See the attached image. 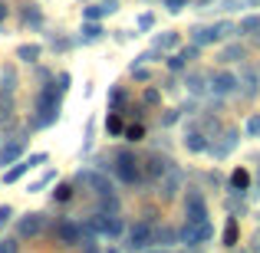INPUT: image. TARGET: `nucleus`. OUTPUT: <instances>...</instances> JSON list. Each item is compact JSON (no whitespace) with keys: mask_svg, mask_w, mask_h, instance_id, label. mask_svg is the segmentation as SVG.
Returning <instances> with one entry per match:
<instances>
[{"mask_svg":"<svg viewBox=\"0 0 260 253\" xmlns=\"http://www.w3.org/2000/svg\"><path fill=\"white\" fill-rule=\"evenodd\" d=\"M115 177H119L122 184H142V171H139V158H135L132 152H119L115 155Z\"/></svg>","mask_w":260,"mask_h":253,"instance_id":"obj_1","label":"nucleus"},{"mask_svg":"<svg viewBox=\"0 0 260 253\" xmlns=\"http://www.w3.org/2000/svg\"><path fill=\"white\" fill-rule=\"evenodd\" d=\"M228 33H237V26L234 23H214V26H198L194 33H191V43H198V46H211V43H217V40H224Z\"/></svg>","mask_w":260,"mask_h":253,"instance_id":"obj_2","label":"nucleus"},{"mask_svg":"<svg viewBox=\"0 0 260 253\" xmlns=\"http://www.w3.org/2000/svg\"><path fill=\"white\" fill-rule=\"evenodd\" d=\"M152 243H155V227L148 221H139L128 230V247L132 250H145V247H152Z\"/></svg>","mask_w":260,"mask_h":253,"instance_id":"obj_3","label":"nucleus"},{"mask_svg":"<svg viewBox=\"0 0 260 253\" xmlns=\"http://www.w3.org/2000/svg\"><path fill=\"white\" fill-rule=\"evenodd\" d=\"M214 234V227H211L208 221H201V224H184V230H181V240L188 243V247H198V243H204L208 240V237Z\"/></svg>","mask_w":260,"mask_h":253,"instance_id":"obj_4","label":"nucleus"},{"mask_svg":"<svg viewBox=\"0 0 260 253\" xmlns=\"http://www.w3.org/2000/svg\"><path fill=\"white\" fill-rule=\"evenodd\" d=\"M237 86H241V79L234 76V73H214L211 76V89H214L217 95H231V92H237Z\"/></svg>","mask_w":260,"mask_h":253,"instance_id":"obj_5","label":"nucleus"},{"mask_svg":"<svg viewBox=\"0 0 260 253\" xmlns=\"http://www.w3.org/2000/svg\"><path fill=\"white\" fill-rule=\"evenodd\" d=\"M56 237L70 247V243H79L83 240V224H73V221H59L56 224Z\"/></svg>","mask_w":260,"mask_h":253,"instance_id":"obj_6","label":"nucleus"},{"mask_svg":"<svg viewBox=\"0 0 260 253\" xmlns=\"http://www.w3.org/2000/svg\"><path fill=\"white\" fill-rule=\"evenodd\" d=\"M188 221L191 224L208 221V204H204V197L198 194V191H191V194H188Z\"/></svg>","mask_w":260,"mask_h":253,"instance_id":"obj_7","label":"nucleus"},{"mask_svg":"<svg viewBox=\"0 0 260 253\" xmlns=\"http://www.w3.org/2000/svg\"><path fill=\"white\" fill-rule=\"evenodd\" d=\"M43 224H46L43 214H26L20 221V237H40L43 234Z\"/></svg>","mask_w":260,"mask_h":253,"instance_id":"obj_8","label":"nucleus"},{"mask_svg":"<svg viewBox=\"0 0 260 253\" xmlns=\"http://www.w3.org/2000/svg\"><path fill=\"white\" fill-rule=\"evenodd\" d=\"M20 152H23V138H10L4 148H0V168L10 165V161H17V158H20Z\"/></svg>","mask_w":260,"mask_h":253,"instance_id":"obj_9","label":"nucleus"},{"mask_svg":"<svg viewBox=\"0 0 260 253\" xmlns=\"http://www.w3.org/2000/svg\"><path fill=\"white\" fill-rule=\"evenodd\" d=\"M165 171H168V161L161 158V155H152V158L145 161V174H148V177H161Z\"/></svg>","mask_w":260,"mask_h":253,"instance_id":"obj_10","label":"nucleus"},{"mask_svg":"<svg viewBox=\"0 0 260 253\" xmlns=\"http://www.w3.org/2000/svg\"><path fill=\"white\" fill-rule=\"evenodd\" d=\"M231 188H234V194H244V191L250 188V174L244 168H237L234 174H231Z\"/></svg>","mask_w":260,"mask_h":253,"instance_id":"obj_11","label":"nucleus"},{"mask_svg":"<svg viewBox=\"0 0 260 253\" xmlns=\"http://www.w3.org/2000/svg\"><path fill=\"white\" fill-rule=\"evenodd\" d=\"M26 171H33L30 158H23V161H20V165H13V168H10V171H7V174H4V181H7V184H13V181H20V177H23Z\"/></svg>","mask_w":260,"mask_h":253,"instance_id":"obj_12","label":"nucleus"},{"mask_svg":"<svg viewBox=\"0 0 260 253\" xmlns=\"http://www.w3.org/2000/svg\"><path fill=\"white\" fill-rule=\"evenodd\" d=\"M184 145H188V152H208V138H204L201 132H188V138H184Z\"/></svg>","mask_w":260,"mask_h":253,"instance_id":"obj_13","label":"nucleus"},{"mask_svg":"<svg viewBox=\"0 0 260 253\" xmlns=\"http://www.w3.org/2000/svg\"><path fill=\"white\" fill-rule=\"evenodd\" d=\"M112 10H115V4L109 0V4H95V7H86V10H83V17H86V20H99V17H106V13H112Z\"/></svg>","mask_w":260,"mask_h":253,"instance_id":"obj_14","label":"nucleus"},{"mask_svg":"<svg viewBox=\"0 0 260 253\" xmlns=\"http://www.w3.org/2000/svg\"><path fill=\"white\" fill-rule=\"evenodd\" d=\"M237 33H260V13L257 17H244L237 23Z\"/></svg>","mask_w":260,"mask_h":253,"instance_id":"obj_15","label":"nucleus"},{"mask_svg":"<svg viewBox=\"0 0 260 253\" xmlns=\"http://www.w3.org/2000/svg\"><path fill=\"white\" fill-rule=\"evenodd\" d=\"M0 83H4L7 92H13V89H17V69H13V66H4V76H0Z\"/></svg>","mask_w":260,"mask_h":253,"instance_id":"obj_16","label":"nucleus"},{"mask_svg":"<svg viewBox=\"0 0 260 253\" xmlns=\"http://www.w3.org/2000/svg\"><path fill=\"white\" fill-rule=\"evenodd\" d=\"M23 63H37L40 59V46H20V53H17Z\"/></svg>","mask_w":260,"mask_h":253,"instance_id":"obj_17","label":"nucleus"},{"mask_svg":"<svg viewBox=\"0 0 260 253\" xmlns=\"http://www.w3.org/2000/svg\"><path fill=\"white\" fill-rule=\"evenodd\" d=\"M244 56H247V50H244V46H228L221 59H228V63H237V59H244Z\"/></svg>","mask_w":260,"mask_h":253,"instance_id":"obj_18","label":"nucleus"},{"mask_svg":"<svg viewBox=\"0 0 260 253\" xmlns=\"http://www.w3.org/2000/svg\"><path fill=\"white\" fill-rule=\"evenodd\" d=\"M172 46H178V33H165L155 40V50H172Z\"/></svg>","mask_w":260,"mask_h":253,"instance_id":"obj_19","label":"nucleus"},{"mask_svg":"<svg viewBox=\"0 0 260 253\" xmlns=\"http://www.w3.org/2000/svg\"><path fill=\"white\" fill-rule=\"evenodd\" d=\"M224 243H228V247H234V243H237V221H234V217H231L228 227H224Z\"/></svg>","mask_w":260,"mask_h":253,"instance_id":"obj_20","label":"nucleus"},{"mask_svg":"<svg viewBox=\"0 0 260 253\" xmlns=\"http://www.w3.org/2000/svg\"><path fill=\"white\" fill-rule=\"evenodd\" d=\"M172 240H178V234H175V230H155V243H172Z\"/></svg>","mask_w":260,"mask_h":253,"instance_id":"obj_21","label":"nucleus"},{"mask_svg":"<svg viewBox=\"0 0 260 253\" xmlns=\"http://www.w3.org/2000/svg\"><path fill=\"white\" fill-rule=\"evenodd\" d=\"M188 89H191L194 95H201L208 86H204V79H201V76H188Z\"/></svg>","mask_w":260,"mask_h":253,"instance_id":"obj_22","label":"nucleus"},{"mask_svg":"<svg viewBox=\"0 0 260 253\" xmlns=\"http://www.w3.org/2000/svg\"><path fill=\"white\" fill-rule=\"evenodd\" d=\"M53 177H56V171H46V174H43V177H40V181H37V184H30V191H43V188H46V184H50V181H53Z\"/></svg>","mask_w":260,"mask_h":253,"instance_id":"obj_23","label":"nucleus"},{"mask_svg":"<svg viewBox=\"0 0 260 253\" xmlns=\"http://www.w3.org/2000/svg\"><path fill=\"white\" fill-rule=\"evenodd\" d=\"M106 128H109L112 135H119V132H122V119H119V115H109V119H106Z\"/></svg>","mask_w":260,"mask_h":253,"instance_id":"obj_24","label":"nucleus"},{"mask_svg":"<svg viewBox=\"0 0 260 253\" xmlns=\"http://www.w3.org/2000/svg\"><path fill=\"white\" fill-rule=\"evenodd\" d=\"M184 63H188V59H184L181 53H178V56L168 59V69H172V73H181V69H184Z\"/></svg>","mask_w":260,"mask_h":253,"instance_id":"obj_25","label":"nucleus"},{"mask_svg":"<svg viewBox=\"0 0 260 253\" xmlns=\"http://www.w3.org/2000/svg\"><path fill=\"white\" fill-rule=\"evenodd\" d=\"M247 135H254V138L260 135V115H250L247 119Z\"/></svg>","mask_w":260,"mask_h":253,"instance_id":"obj_26","label":"nucleus"},{"mask_svg":"<svg viewBox=\"0 0 260 253\" xmlns=\"http://www.w3.org/2000/svg\"><path fill=\"white\" fill-rule=\"evenodd\" d=\"M142 135H145V128H142V125H132V128H125V138H128V141H139Z\"/></svg>","mask_w":260,"mask_h":253,"instance_id":"obj_27","label":"nucleus"},{"mask_svg":"<svg viewBox=\"0 0 260 253\" xmlns=\"http://www.w3.org/2000/svg\"><path fill=\"white\" fill-rule=\"evenodd\" d=\"M83 33H86V40H99V37H102V26H99V23H89Z\"/></svg>","mask_w":260,"mask_h":253,"instance_id":"obj_28","label":"nucleus"},{"mask_svg":"<svg viewBox=\"0 0 260 253\" xmlns=\"http://www.w3.org/2000/svg\"><path fill=\"white\" fill-rule=\"evenodd\" d=\"M26 23H33V26H40L43 23V13L37 10V7H33V10H26Z\"/></svg>","mask_w":260,"mask_h":253,"instance_id":"obj_29","label":"nucleus"},{"mask_svg":"<svg viewBox=\"0 0 260 253\" xmlns=\"http://www.w3.org/2000/svg\"><path fill=\"white\" fill-rule=\"evenodd\" d=\"M112 109H119V105H125V92H122V89H112Z\"/></svg>","mask_w":260,"mask_h":253,"instance_id":"obj_30","label":"nucleus"},{"mask_svg":"<svg viewBox=\"0 0 260 253\" xmlns=\"http://www.w3.org/2000/svg\"><path fill=\"white\" fill-rule=\"evenodd\" d=\"M184 4H188V0H165V10L168 13H178V10H184Z\"/></svg>","mask_w":260,"mask_h":253,"instance_id":"obj_31","label":"nucleus"},{"mask_svg":"<svg viewBox=\"0 0 260 253\" xmlns=\"http://www.w3.org/2000/svg\"><path fill=\"white\" fill-rule=\"evenodd\" d=\"M152 23H155L152 13H142V17H139V30H152Z\"/></svg>","mask_w":260,"mask_h":253,"instance_id":"obj_32","label":"nucleus"},{"mask_svg":"<svg viewBox=\"0 0 260 253\" xmlns=\"http://www.w3.org/2000/svg\"><path fill=\"white\" fill-rule=\"evenodd\" d=\"M0 253H20L17 240H4V243H0Z\"/></svg>","mask_w":260,"mask_h":253,"instance_id":"obj_33","label":"nucleus"},{"mask_svg":"<svg viewBox=\"0 0 260 253\" xmlns=\"http://www.w3.org/2000/svg\"><path fill=\"white\" fill-rule=\"evenodd\" d=\"M70 197H73V188H70V184H63V188L56 191V201H70Z\"/></svg>","mask_w":260,"mask_h":253,"instance_id":"obj_34","label":"nucleus"},{"mask_svg":"<svg viewBox=\"0 0 260 253\" xmlns=\"http://www.w3.org/2000/svg\"><path fill=\"white\" fill-rule=\"evenodd\" d=\"M10 214H13V207H7V204H4V207H0V224L10 221Z\"/></svg>","mask_w":260,"mask_h":253,"instance_id":"obj_35","label":"nucleus"},{"mask_svg":"<svg viewBox=\"0 0 260 253\" xmlns=\"http://www.w3.org/2000/svg\"><path fill=\"white\" fill-rule=\"evenodd\" d=\"M145 102H148V105H155V102H158V92H155V89H148V92H145Z\"/></svg>","mask_w":260,"mask_h":253,"instance_id":"obj_36","label":"nucleus"},{"mask_svg":"<svg viewBox=\"0 0 260 253\" xmlns=\"http://www.w3.org/2000/svg\"><path fill=\"white\" fill-rule=\"evenodd\" d=\"M83 253H99V250H95V243H86V250Z\"/></svg>","mask_w":260,"mask_h":253,"instance_id":"obj_37","label":"nucleus"},{"mask_svg":"<svg viewBox=\"0 0 260 253\" xmlns=\"http://www.w3.org/2000/svg\"><path fill=\"white\" fill-rule=\"evenodd\" d=\"M4 17H7V7H4V4H0V23H4Z\"/></svg>","mask_w":260,"mask_h":253,"instance_id":"obj_38","label":"nucleus"},{"mask_svg":"<svg viewBox=\"0 0 260 253\" xmlns=\"http://www.w3.org/2000/svg\"><path fill=\"white\" fill-rule=\"evenodd\" d=\"M257 181H260V168H257Z\"/></svg>","mask_w":260,"mask_h":253,"instance_id":"obj_39","label":"nucleus"},{"mask_svg":"<svg viewBox=\"0 0 260 253\" xmlns=\"http://www.w3.org/2000/svg\"><path fill=\"white\" fill-rule=\"evenodd\" d=\"M109 253H119V250H109Z\"/></svg>","mask_w":260,"mask_h":253,"instance_id":"obj_40","label":"nucleus"},{"mask_svg":"<svg viewBox=\"0 0 260 253\" xmlns=\"http://www.w3.org/2000/svg\"><path fill=\"white\" fill-rule=\"evenodd\" d=\"M257 43H260V37H257Z\"/></svg>","mask_w":260,"mask_h":253,"instance_id":"obj_41","label":"nucleus"}]
</instances>
